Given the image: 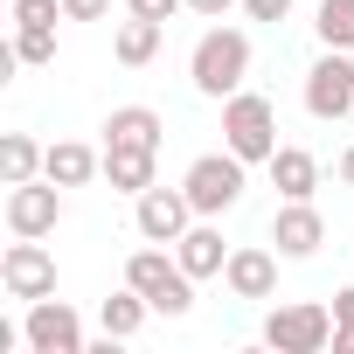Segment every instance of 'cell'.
Instances as JSON below:
<instances>
[{"label":"cell","instance_id":"1","mask_svg":"<svg viewBox=\"0 0 354 354\" xmlns=\"http://www.w3.org/2000/svg\"><path fill=\"white\" fill-rule=\"evenodd\" d=\"M188 77H195V91H202V97H216V104H223V97H236V91H243V77H250V35L216 21V28L195 42Z\"/></svg>","mask_w":354,"mask_h":354},{"label":"cell","instance_id":"2","mask_svg":"<svg viewBox=\"0 0 354 354\" xmlns=\"http://www.w3.org/2000/svg\"><path fill=\"white\" fill-rule=\"evenodd\" d=\"M125 285H139V292L153 299V313L181 319V313H195V285H202V278H188V271H181L174 243H146V250H132V264H125Z\"/></svg>","mask_w":354,"mask_h":354},{"label":"cell","instance_id":"3","mask_svg":"<svg viewBox=\"0 0 354 354\" xmlns=\"http://www.w3.org/2000/svg\"><path fill=\"white\" fill-rule=\"evenodd\" d=\"M223 146L236 160H250V167H271V153H278V104L264 91L223 97Z\"/></svg>","mask_w":354,"mask_h":354},{"label":"cell","instance_id":"4","mask_svg":"<svg viewBox=\"0 0 354 354\" xmlns=\"http://www.w3.org/2000/svg\"><path fill=\"white\" fill-rule=\"evenodd\" d=\"M243 167H250V160H236V153L223 146V153H202V160L181 174V188H188L195 216H230V209L243 202V188H250V181H243Z\"/></svg>","mask_w":354,"mask_h":354},{"label":"cell","instance_id":"5","mask_svg":"<svg viewBox=\"0 0 354 354\" xmlns=\"http://www.w3.org/2000/svg\"><path fill=\"white\" fill-rule=\"evenodd\" d=\"M264 347H278V354H319V347H333V306H313V299L271 306Z\"/></svg>","mask_w":354,"mask_h":354},{"label":"cell","instance_id":"6","mask_svg":"<svg viewBox=\"0 0 354 354\" xmlns=\"http://www.w3.org/2000/svg\"><path fill=\"white\" fill-rule=\"evenodd\" d=\"M0 292L21 299V306H35V299L56 292V257H49L42 236H15L8 250H0Z\"/></svg>","mask_w":354,"mask_h":354},{"label":"cell","instance_id":"7","mask_svg":"<svg viewBox=\"0 0 354 354\" xmlns=\"http://www.w3.org/2000/svg\"><path fill=\"white\" fill-rule=\"evenodd\" d=\"M306 111H313L319 125H333V118L354 111V49H326V56L306 70Z\"/></svg>","mask_w":354,"mask_h":354},{"label":"cell","instance_id":"8","mask_svg":"<svg viewBox=\"0 0 354 354\" xmlns=\"http://www.w3.org/2000/svg\"><path fill=\"white\" fill-rule=\"evenodd\" d=\"M21 340H28V354H84V319H77V306H63V299L49 292V299L28 306Z\"/></svg>","mask_w":354,"mask_h":354},{"label":"cell","instance_id":"9","mask_svg":"<svg viewBox=\"0 0 354 354\" xmlns=\"http://www.w3.org/2000/svg\"><path fill=\"white\" fill-rule=\"evenodd\" d=\"M56 223H63V188L49 181V174L8 188V230L15 236H56Z\"/></svg>","mask_w":354,"mask_h":354},{"label":"cell","instance_id":"10","mask_svg":"<svg viewBox=\"0 0 354 354\" xmlns=\"http://www.w3.org/2000/svg\"><path fill=\"white\" fill-rule=\"evenodd\" d=\"M132 223H139L146 243H181V236L195 230V202H188V188H160V181H153V188L139 195V216H132Z\"/></svg>","mask_w":354,"mask_h":354},{"label":"cell","instance_id":"11","mask_svg":"<svg viewBox=\"0 0 354 354\" xmlns=\"http://www.w3.org/2000/svg\"><path fill=\"white\" fill-rule=\"evenodd\" d=\"M223 285H230L236 299H271V292H278V250H264V243H243V250H230V264H223Z\"/></svg>","mask_w":354,"mask_h":354},{"label":"cell","instance_id":"12","mask_svg":"<svg viewBox=\"0 0 354 354\" xmlns=\"http://www.w3.org/2000/svg\"><path fill=\"white\" fill-rule=\"evenodd\" d=\"M271 243H278V257H313V250L326 243L319 209H313V202H285V209L271 216Z\"/></svg>","mask_w":354,"mask_h":354},{"label":"cell","instance_id":"13","mask_svg":"<svg viewBox=\"0 0 354 354\" xmlns=\"http://www.w3.org/2000/svg\"><path fill=\"white\" fill-rule=\"evenodd\" d=\"M174 257H181V271L188 278H223V264H230V243H223V230H216V216H195V230L174 243Z\"/></svg>","mask_w":354,"mask_h":354},{"label":"cell","instance_id":"14","mask_svg":"<svg viewBox=\"0 0 354 354\" xmlns=\"http://www.w3.org/2000/svg\"><path fill=\"white\" fill-rule=\"evenodd\" d=\"M153 167H160L153 146H104V181H111L118 195H132V202L153 188Z\"/></svg>","mask_w":354,"mask_h":354},{"label":"cell","instance_id":"15","mask_svg":"<svg viewBox=\"0 0 354 354\" xmlns=\"http://www.w3.org/2000/svg\"><path fill=\"white\" fill-rule=\"evenodd\" d=\"M271 188H278L285 202H313V188H319V160H313L306 146H278V153H271Z\"/></svg>","mask_w":354,"mask_h":354},{"label":"cell","instance_id":"16","mask_svg":"<svg viewBox=\"0 0 354 354\" xmlns=\"http://www.w3.org/2000/svg\"><path fill=\"white\" fill-rule=\"evenodd\" d=\"M160 132H167V118L153 104H118L104 118V146H153L160 153Z\"/></svg>","mask_w":354,"mask_h":354},{"label":"cell","instance_id":"17","mask_svg":"<svg viewBox=\"0 0 354 354\" xmlns=\"http://www.w3.org/2000/svg\"><path fill=\"white\" fill-rule=\"evenodd\" d=\"M42 174H49L56 188H84L91 174H104V153H91L84 139H56V146H49V160H42Z\"/></svg>","mask_w":354,"mask_h":354},{"label":"cell","instance_id":"18","mask_svg":"<svg viewBox=\"0 0 354 354\" xmlns=\"http://www.w3.org/2000/svg\"><path fill=\"white\" fill-rule=\"evenodd\" d=\"M160 35H167V21H146V15H125V21H118V35H111V56H118L125 70H146V63L160 56Z\"/></svg>","mask_w":354,"mask_h":354},{"label":"cell","instance_id":"19","mask_svg":"<svg viewBox=\"0 0 354 354\" xmlns=\"http://www.w3.org/2000/svg\"><path fill=\"white\" fill-rule=\"evenodd\" d=\"M146 313H153V299H146L139 285H125V292H111V299L97 306V326H104L111 340H132V333L146 326Z\"/></svg>","mask_w":354,"mask_h":354},{"label":"cell","instance_id":"20","mask_svg":"<svg viewBox=\"0 0 354 354\" xmlns=\"http://www.w3.org/2000/svg\"><path fill=\"white\" fill-rule=\"evenodd\" d=\"M42 160H49V146H35L28 132H0V181H35L42 174Z\"/></svg>","mask_w":354,"mask_h":354},{"label":"cell","instance_id":"21","mask_svg":"<svg viewBox=\"0 0 354 354\" xmlns=\"http://www.w3.org/2000/svg\"><path fill=\"white\" fill-rule=\"evenodd\" d=\"M319 42L326 49H354V0H319Z\"/></svg>","mask_w":354,"mask_h":354},{"label":"cell","instance_id":"22","mask_svg":"<svg viewBox=\"0 0 354 354\" xmlns=\"http://www.w3.org/2000/svg\"><path fill=\"white\" fill-rule=\"evenodd\" d=\"M21 63H56V28H15V42H8Z\"/></svg>","mask_w":354,"mask_h":354},{"label":"cell","instance_id":"23","mask_svg":"<svg viewBox=\"0 0 354 354\" xmlns=\"http://www.w3.org/2000/svg\"><path fill=\"white\" fill-rule=\"evenodd\" d=\"M63 0H15V28H56Z\"/></svg>","mask_w":354,"mask_h":354},{"label":"cell","instance_id":"24","mask_svg":"<svg viewBox=\"0 0 354 354\" xmlns=\"http://www.w3.org/2000/svg\"><path fill=\"white\" fill-rule=\"evenodd\" d=\"M188 0H125V15H146V21H174Z\"/></svg>","mask_w":354,"mask_h":354},{"label":"cell","instance_id":"25","mask_svg":"<svg viewBox=\"0 0 354 354\" xmlns=\"http://www.w3.org/2000/svg\"><path fill=\"white\" fill-rule=\"evenodd\" d=\"M111 0H63V21H104Z\"/></svg>","mask_w":354,"mask_h":354},{"label":"cell","instance_id":"26","mask_svg":"<svg viewBox=\"0 0 354 354\" xmlns=\"http://www.w3.org/2000/svg\"><path fill=\"white\" fill-rule=\"evenodd\" d=\"M243 15H250V21H285L292 0H243Z\"/></svg>","mask_w":354,"mask_h":354},{"label":"cell","instance_id":"27","mask_svg":"<svg viewBox=\"0 0 354 354\" xmlns=\"http://www.w3.org/2000/svg\"><path fill=\"white\" fill-rule=\"evenodd\" d=\"M333 326H354V285L333 292Z\"/></svg>","mask_w":354,"mask_h":354},{"label":"cell","instance_id":"28","mask_svg":"<svg viewBox=\"0 0 354 354\" xmlns=\"http://www.w3.org/2000/svg\"><path fill=\"white\" fill-rule=\"evenodd\" d=\"M188 8H195V15H209V21H223L230 8H243V0H188Z\"/></svg>","mask_w":354,"mask_h":354},{"label":"cell","instance_id":"29","mask_svg":"<svg viewBox=\"0 0 354 354\" xmlns=\"http://www.w3.org/2000/svg\"><path fill=\"white\" fill-rule=\"evenodd\" d=\"M340 181H347V188H354V146H347V153H340Z\"/></svg>","mask_w":354,"mask_h":354}]
</instances>
